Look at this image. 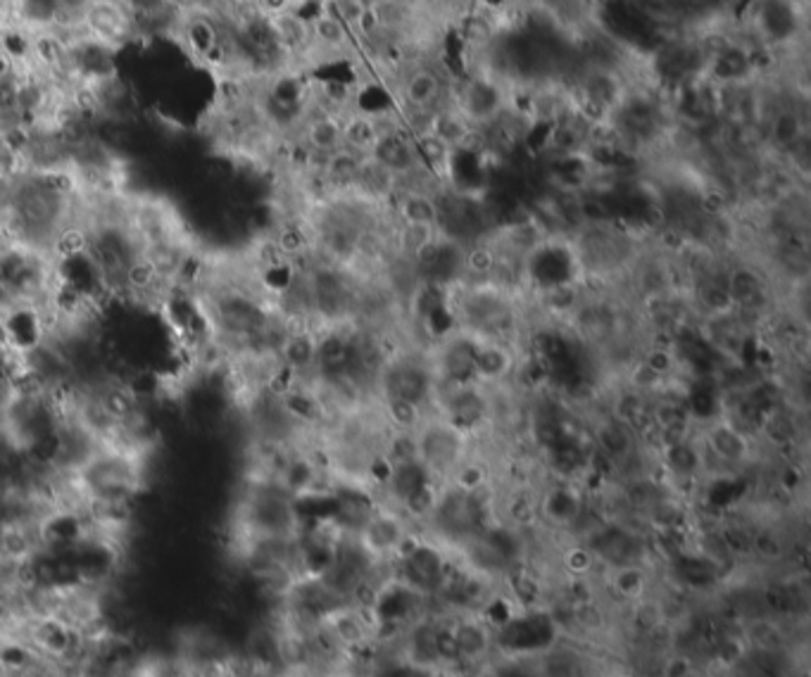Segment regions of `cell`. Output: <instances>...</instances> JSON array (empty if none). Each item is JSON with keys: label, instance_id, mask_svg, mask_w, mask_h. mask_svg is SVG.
I'll return each mask as SVG.
<instances>
[{"label": "cell", "instance_id": "6da1fadb", "mask_svg": "<svg viewBox=\"0 0 811 677\" xmlns=\"http://www.w3.org/2000/svg\"><path fill=\"white\" fill-rule=\"evenodd\" d=\"M81 31L110 50H122L139 37V27L124 0H93L81 17Z\"/></svg>", "mask_w": 811, "mask_h": 677}, {"label": "cell", "instance_id": "7a4b0ae2", "mask_svg": "<svg viewBox=\"0 0 811 677\" xmlns=\"http://www.w3.org/2000/svg\"><path fill=\"white\" fill-rule=\"evenodd\" d=\"M174 29L179 43L189 50L198 62L219 67L224 55V27L217 20L214 12L179 17Z\"/></svg>", "mask_w": 811, "mask_h": 677}, {"label": "cell", "instance_id": "3957f363", "mask_svg": "<svg viewBox=\"0 0 811 677\" xmlns=\"http://www.w3.org/2000/svg\"><path fill=\"white\" fill-rule=\"evenodd\" d=\"M300 143L312 155H331L343 148V122L336 112L317 110L300 122Z\"/></svg>", "mask_w": 811, "mask_h": 677}, {"label": "cell", "instance_id": "277c9868", "mask_svg": "<svg viewBox=\"0 0 811 677\" xmlns=\"http://www.w3.org/2000/svg\"><path fill=\"white\" fill-rule=\"evenodd\" d=\"M402 100L417 114H431L443 100V79L433 70H414L402 81Z\"/></svg>", "mask_w": 811, "mask_h": 677}, {"label": "cell", "instance_id": "5b68a950", "mask_svg": "<svg viewBox=\"0 0 811 677\" xmlns=\"http://www.w3.org/2000/svg\"><path fill=\"white\" fill-rule=\"evenodd\" d=\"M60 3L58 0H12V24L29 33L58 29Z\"/></svg>", "mask_w": 811, "mask_h": 677}, {"label": "cell", "instance_id": "8992f818", "mask_svg": "<svg viewBox=\"0 0 811 677\" xmlns=\"http://www.w3.org/2000/svg\"><path fill=\"white\" fill-rule=\"evenodd\" d=\"M267 22H269V27H272L274 39L281 46L286 58L306 53V50H310V43H312L310 22L302 20V17L296 10L283 12L279 17H272V20H267Z\"/></svg>", "mask_w": 811, "mask_h": 677}, {"label": "cell", "instance_id": "52a82bcc", "mask_svg": "<svg viewBox=\"0 0 811 677\" xmlns=\"http://www.w3.org/2000/svg\"><path fill=\"white\" fill-rule=\"evenodd\" d=\"M398 216L400 224L441 229V205L424 191L404 193L398 202Z\"/></svg>", "mask_w": 811, "mask_h": 677}, {"label": "cell", "instance_id": "ba28073f", "mask_svg": "<svg viewBox=\"0 0 811 677\" xmlns=\"http://www.w3.org/2000/svg\"><path fill=\"white\" fill-rule=\"evenodd\" d=\"M310 48H322V50H338L343 48L350 39V29L338 20L333 12H322L317 20L310 22Z\"/></svg>", "mask_w": 811, "mask_h": 677}, {"label": "cell", "instance_id": "9c48e42d", "mask_svg": "<svg viewBox=\"0 0 811 677\" xmlns=\"http://www.w3.org/2000/svg\"><path fill=\"white\" fill-rule=\"evenodd\" d=\"M769 139L779 150H792L804 139V122L800 112L781 110L773 114L769 127Z\"/></svg>", "mask_w": 811, "mask_h": 677}, {"label": "cell", "instance_id": "30bf717a", "mask_svg": "<svg viewBox=\"0 0 811 677\" xmlns=\"http://www.w3.org/2000/svg\"><path fill=\"white\" fill-rule=\"evenodd\" d=\"M167 6L172 8L177 17H191V14H206L214 12V6L210 0H167Z\"/></svg>", "mask_w": 811, "mask_h": 677}, {"label": "cell", "instance_id": "8fae6325", "mask_svg": "<svg viewBox=\"0 0 811 677\" xmlns=\"http://www.w3.org/2000/svg\"><path fill=\"white\" fill-rule=\"evenodd\" d=\"M256 3L264 20H272V17L291 12L296 8V0H256Z\"/></svg>", "mask_w": 811, "mask_h": 677}, {"label": "cell", "instance_id": "7c38bea8", "mask_svg": "<svg viewBox=\"0 0 811 677\" xmlns=\"http://www.w3.org/2000/svg\"><path fill=\"white\" fill-rule=\"evenodd\" d=\"M219 3H229V0H214V8H217Z\"/></svg>", "mask_w": 811, "mask_h": 677}]
</instances>
